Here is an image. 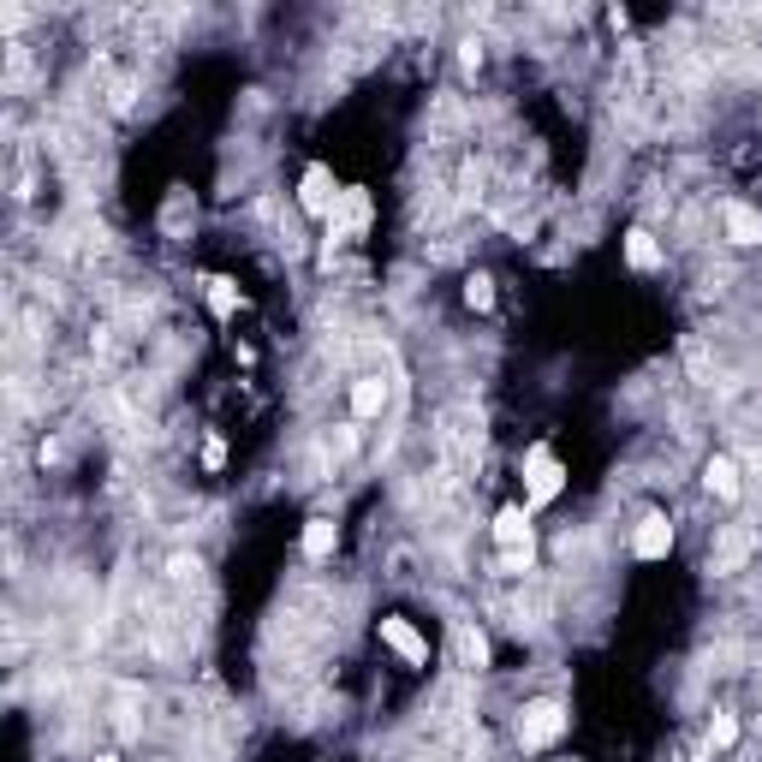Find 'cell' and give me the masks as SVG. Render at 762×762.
I'll return each mask as SVG.
<instances>
[{"label":"cell","mask_w":762,"mask_h":762,"mask_svg":"<svg viewBox=\"0 0 762 762\" xmlns=\"http://www.w3.org/2000/svg\"><path fill=\"white\" fill-rule=\"evenodd\" d=\"M358 429H363V423H351V417L340 423V429H334V459H346V453L358 447Z\"/></svg>","instance_id":"17"},{"label":"cell","mask_w":762,"mask_h":762,"mask_svg":"<svg viewBox=\"0 0 762 762\" xmlns=\"http://www.w3.org/2000/svg\"><path fill=\"white\" fill-rule=\"evenodd\" d=\"M334 548H340V524H334L328 512L304 519V536H298V554H304V560H328Z\"/></svg>","instance_id":"10"},{"label":"cell","mask_w":762,"mask_h":762,"mask_svg":"<svg viewBox=\"0 0 762 762\" xmlns=\"http://www.w3.org/2000/svg\"><path fill=\"white\" fill-rule=\"evenodd\" d=\"M459 61H465V72H477V66H482V42H477V36H465V42H459Z\"/></svg>","instance_id":"18"},{"label":"cell","mask_w":762,"mask_h":762,"mask_svg":"<svg viewBox=\"0 0 762 762\" xmlns=\"http://www.w3.org/2000/svg\"><path fill=\"white\" fill-rule=\"evenodd\" d=\"M494 548H501V572H531V560H536L531 507H501L494 512Z\"/></svg>","instance_id":"1"},{"label":"cell","mask_w":762,"mask_h":762,"mask_svg":"<svg viewBox=\"0 0 762 762\" xmlns=\"http://www.w3.org/2000/svg\"><path fill=\"white\" fill-rule=\"evenodd\" d=\"M732 744H739V715H715L709 721V756H721V751H732Z\"/></svg>","instance_id":"14"},{"label":"cell","mask_w":762,"mask_h":762,"mask_svg":"<svg viewBox=\"0 0 762 762\" xmlns=\"http://www.w3.org/2000/svg\"><path fill=\"white\" fill-rule=\"evenodd\" d=\"M703 489H709L715 494V501H739V494H744V482H739V459H727V453H715V459L709 465H703Z\"/></svg>","instance_id":"9"},{"label":"cell","mask_w":762,"mask_h":762,"mask_svg":"<svg viewBox=\"0 0 762 762\" xmlns=\"http://www.w3.org/2000/svg\"><path fill=\"white\" fill-rule=\"evenodd\" d=\"M632 554H638L643 566H655V560H667V554H673V519H667L662 507H650V512L638 519V531H632Z\"/></svg>","instance_id":"4"},{"label":"cell","mask_w":762,"mask_h":762,"mask_svg":"<svg viewBox=\"0 0 762 762\" xmlns=\"http://www.w3.org/2000/svg\"><path fill=\"white\" fill-rule=\"evenodd\" d=\"M453 643H459V667H471V673L489 667V638H482V625H459Z\"/></svg>","instance_id":"13"},{"label":"cell","mask_w":762,"mask_h":762,"mask_svg":"<svg viewBox=\"0 0 762 762\" xmlns=\"http://www.w3.org/2000/svg\"><path fill=\"white\" fill-rule=\"evenodd\" d=\"M96 762H120V756H96Z\"/></svg>","instance_id":"19"},{"label":"cell","mask_w":762,"mask_h":762,"mask_svg":"<svg viewBox=\"0 0 762 762\" xmlns=\"http://www.w3.org/2000/svg\"><path fill=\"white\" fill-rule=\"evenodd\" d=\"M721 227H727V244H739V251L762 244V209H751V203H727Z\"/></svg>","instance_id":"8"},{"label":"cell","mask_w":762,"mask_h":762,"mask_svg":"<svg viewBox=\"0 0 762 762\" xmlns=\"http://www.w3.org/2000/svg\"><path fill=\"white\" fill-rule=\"evenodd\" d=\"M744 554H751V531H727V542L715 548V572H732Z\"/></svg>","instance_id":"15"},{"label":"cell","mask_w":762,"mask_h":762,"mask_svg":"<svg viewBox=\"0 0 762 762\" xmlns=\"http://www.w3.org/2000/svg\"><path fill=\"white\" fill-rule=\"evenodd\" d=\"M625 262H632L638 274H650V269H662V244H655V232H643V227H632L625 232Z\"/></svg>","instance_id":"11"},{"label":"cell","mask_w":762,"mask_h":762,"mask_svg":"<svg viewBox=\"0 0 762 762\" xmlns=\"http://www.w3.org/2000/svg\"><path fill=\"white\" fill-rule=\"evenodd\" d=\"M388 400H393L388 375H358L351 381V423H375L381 412H388Z\"/></svg>","instance_id":"7"},{"label":"cell","mask_w":762,"mask_h":762,"mask_svg":"<svg viewBox=\"0 0 762 762\" xmlns=\"http://www.w3.org/2000/svg\"><path fill=\"white\" fill-rule=\"evenodd\" d=\"M566 732V703L560 697H536L519 709V751H548Z\"/></svg>","instance_id":"2"},{"label":"cell","mask_w":762,"mask_h":762,"mask_svg":"<svg viewBox=\"0 0 762 762\" xmlns=\"http://www.w3.org/2000/svg\"><path fill=\"white\" fill-rule=\"evenodd\" d=\"M298 203H304V215H334V209H340V185H334V173L322 167V161H311V167H304Z\"/></svg>","instance_id":"6"},{"label":"cell","mask_w":762,"mask_h":762,"mask_svg":"<svg viewBox=\"0 0 762 762\" xmlns=\"http://www.w3.org/2000/svg\"><path fill=\"white\" fill-rule=\"evenodd\" d=\"M566 489V465L554 459V447H531L524 459V507H548Z\"/></svg>","instance_id":"3"},{"label":"cell","mask_w":762,"mask_h":762,"mask_svg":"<svg viewBox=\"0 0 762 762\" xmlns=\"http://www.w3.org/2000/svg\"><path fill=\"white\" fill-rule=\"evenodd\" d=\"M465 304H471V311H494V281L489 274H465Z\"/></svg>","instance_id":"16"},{"label":"cell","mask_w":762,"mask_h":762,"mask_svg":"<svg viewBox=\"0 0 762 762\" xmlns=\"http://www.w3.org/2000/svg\"><path fill=\"white\" fill-rule=\"evenodd\" d=\"M203 298H209V311H215V322H232L239 316V286L232 281H221V274H209V281H203Z\"/></svg>","instance_id":"12"},{"label":"cell","mask_w":762,"mask_h":762,"mask_svg":"<svg viewBox=\"0 0 762 762\" xmlns=\"http://www.w3.org/2000/svg\"><path fill=\"white\" fill-rule=\"evenodd\" d=\"M381 643H388V650H400L405 667H429V638H423L412 620H400V613H388V620H381Z\"/></svg>","instance_id":"5"}]
</instances>
